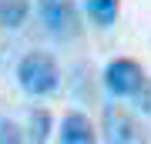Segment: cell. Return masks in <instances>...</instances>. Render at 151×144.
Listing matches in <instances>:
<instances>
[{"mask_svg": "<svg viewBox=\"0 0 151 144\" xmlns=\"http://www.w3.org/2000/svg\"><path fill=\"white\" fill-rule=\"evenodd\" d=\"M17 84H20L24 94L30 97H47L60 87V67L50 54L30 50L27 57L17 64Z\"/></svg>", "mask_w": 151, "mask_h": 144, "instance_id": "1", "label": "cell"}, {"mask_svg": "<svg viewBox=\"0 0 151 144\" xmlns=\"http://www.w3.org/2000/svg\"><path fill=\"white\" fill-rule=\"evenodd\" d=\"M37 14L50 37L57 40L81 37V10H77L74 0H37Z\"/></svg>", "mask_w": 151, "mask_h": 144, "instance_id": "2", "label": "cell"}, {"mask_svg": "<svg viewBox=\"0 0 151 144\" xmlns=\"http://www.w3.org/2000/svg\"><path fill=\"white\" fill-rule=\"evenodd\" d=\"M145 67L131 57H114L104 67V87L111 97H138V91L145 87Z\"/></svg>", "mask_w": 151, "mask_h": 144, "instance_id": "3", "label": "cell"}, {"mask_svg": "<svg viewBox=\"0 0 151 144\" xmlns=\"http://www.w3.org/2000/svg\"><path fill=\"white\" fill-rule=\"evenodd\" d=\"M101 131H104V141H111V144H138V141H148L141 121L128 111V107H121V104H108V107H104Z\"/></svg>", "mask_w": 151, "mask_h": 144, "instance_id": "4", "label": "cell"}, {"mask_svg": "<svg viewBox=\"0 0 151 144\" xmlns=\"http://www.w3.org/2000/svg\"><path fill=\"white\" fill-rule=\"evenodd\" d=\"M57 138L64 144H94V124L87 121V114H81V111H67L64 121H60Z\"/></svg>", "mask_w": 151, "mask_h": 144, "instance_id": "5", "label": "cell"}, {"mask_svg": "<svg viewBox=\"0 0 151 144\" xmlns=\"http://www.w3.org/2000/svg\"><path fill=\"white\" fill-rule=\"evenodd\" d=\"M30 17V0H0V27L20 30Z\"/></svg>", "mask_w": 151, "mask_h": 144, "instance_id": "6", "label": "cell"}, {"mask_svg": "<svg viewBox=\"0 0 151 144\" xmlns=\"http://www.w3.org/2000/svg\"><path fill=\"white\" fill-rule=\"evenodd\" d=\"M118 10H121V0H84V14L97 27H111L118 20Z\"/></svg>", "mask_w": 151, "mask_h": 144, "instance_id": "7", "label": "cell"}, {"mask_svg": "<svg viewBox=\"0 0 151 144\" xmlns=\"http://www.w3.org/2000/svg\"><path fill=\"white\" fill-rule=\"evenodd\" d=\"M27 138L37 141V144L50 138V114L47 111H40V107L30 111V117H27Z\"/></svg>", "mask_w": 151, "mask_h": 144, "instance_id": "8", "label": "cell"}, {"mask_svg": "<svg viewBox=\"0 0 151 144\" xmlns=\"http://www.w3.org/2000/svg\"><path fill=\"white\" fill-rule=\"evenodd\" d=\"M17 141H24V134H20V128H17L14 121L0 117V144H17Z\"/></svg>", "mask_w": 151, "mask_h": 144, "instance_id": "9", "label": "cell"}, {"mask_svg": "<svg viewBox=\"0 0 151 144\" xmlns=\"http://www.w3.org/2000/svg\"><path fill=\"white\" fill-rule=\"evenodd\" d=\"M138 104H141V111H145L148 117H151V77L145 80V87L138 91Z\"/></svg>", "mask_w": 151, "mask_h": 144, "instance_id": "10", "label": "cell"}]
</instances>
